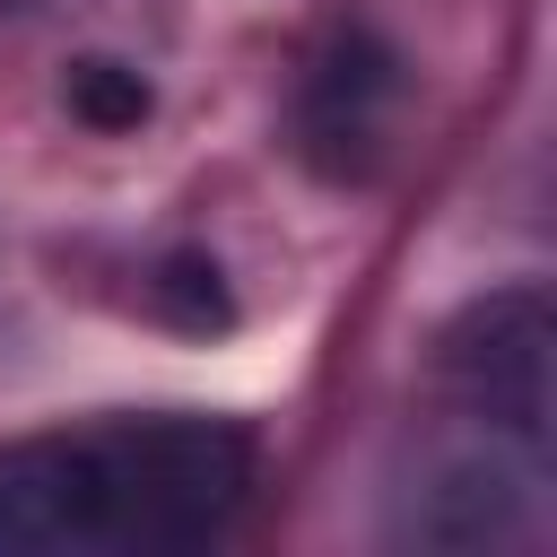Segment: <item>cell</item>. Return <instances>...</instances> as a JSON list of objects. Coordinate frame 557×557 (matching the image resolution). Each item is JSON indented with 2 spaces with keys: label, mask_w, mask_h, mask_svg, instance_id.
Here are the masks:
<instances>
[{
  "label": "cell",
  "mask_w": 557,
  "mask_h": 557,
  "mask_svg": "<svg viewBox=\"0 0 557 557\" xmlns=\"http://www.w3.org/2000/svg\"><path fill=\"white\" fill-rule=\"evenodd\" d=\"M252 435L200 409L87 418L0 444V557H165L252 496Z\"/></svg>",
  "instance_id": "1"
},
{
  "label": "cell",
  "mask_w": 557,
  "mask_h": 557,
  "mask_svg": "<svg viewBox=\"0 0 557 557\" xmlns=\"http://www.w3.org/2000/svg\"><path fill=\"white\" fill-rule=\"evenodd\" d=\"M548 339L557 331H548L540 287H505V296L470 305L444 331V357H435L461 418L522 435V444H548Z\"/></svg>",
  "instance_id": "2"
},
{
  "label": "cell",
  "mask_w": 557,
  "mask_h": 557,
  "mask_svg": "<svg viewBox=\"0 0 557 557\" xmlns=\"http://www.w3.org/2000/svg\"><path fill=\"white\" fill-rule=\"evenodd\" d=\"M392 96H400L392 52L366 26H339L331 52L305 78V148L331 157V165H357V148H374V131H383V104Z\"/></svg>",
  "instance_id": "3"
},
{
  "label": "cell",
  "mask_w": 557,
  "mask_h": 557,
  "mask_svg": "<svg viewBox=\"0 0 557 557\" xmlns=\"http://www.w3.org/2000/svg\"><path fill=\"white\" fill-rule=\"evenodd\" d=\"M70 113L96 122V131H131V122H148V78L122 70V61H78L70 70Z\"/></svg>",
  "instance_id": "4"
}]
</instances>
